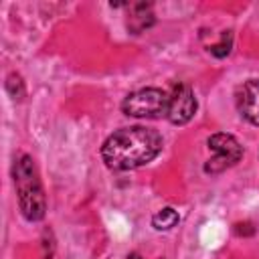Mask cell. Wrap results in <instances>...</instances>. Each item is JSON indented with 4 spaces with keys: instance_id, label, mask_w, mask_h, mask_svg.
Listing matches in <instances>:
<instances>
[{
    "instance_id": "cell-4",
    "label": "cell",
    "mask_w": 259,
    "mask_h": 259,
    "mask_svg": "<svg viewBox=\"0 0 259 259\" xmlns=\"http://www.w3.org/2000/svg\"><path fill=\"white\" fill-rule=\"evenodd\" d=\"M206 146L214 154L204 164V172H208V174H219V172L235 166L243 158V146L231 134H212L206 140Z\"/></svg>"
},
{
    "instance_id": "cell-5",
    "label": "cell",
    "mask_w": 259,
    "mask_h": 259,
    "mask_svg": "<svg viewBox=\"0 0 259 259\" xmlns=\"http://www.w3.org/2000/svg\"><path fill=\"white\" fill-rule=\"evenodd\" d=\"M194 113H196V97H194L192 89L184 83L174 85L170 99H168V113H166L170 123L182 125V123L190 121Z\"/></svg>"
},
{
    "instance_id": "cell-8",
    "label": "cell",
    "mask_w": 259,
    "mask_h": 259,
    "mask_svg": "<svg viewBox=\"0 0 259 259\" xmlns=\"http://www.w3.org/2000/svg\"><path fill=\"white\" fill-rule=\"evenodd\" d=\"M180 221L178 212L172 208V206H164L160 208L154 217H152V227L158 229V231H170L172 227H176Z\"/></svg>"
},
{
    "instance_id": "cell-12",
    "label": "cell",
    "mask_w": 259,
    "mask_h": 259,
    "mask_svg": "<svg viewBox=\"0 0 259 259\" xmlns=\"http://www.w3.org/2000/svg\"><path fill=\"white\" fill-rule=\"evenodd\" d=\"M127 259H142V257H140L138 253H130V255H127Z\"/></svg>"
},
{
    "instance_id": "cell-11",
    "label": "cell",
    "mask_w": 259,
    "mask_h": 259,
    "mask_svg": "<svg viewBox=\"0 0 259 259\" xmlns=\"http://www.w3.org/2000/svg\"><path fill=\"white\" fill-rule=\"evenodd\" d=\"M235 231H237V235H253V227H251V223H239L237 227H235Z\"/></svg>"
},
{
    "instance_id": "cell-2",
    "label": "cell",
    "mask_w": 259,
    "mask_h": 259,
    "mask_svg": "<svg viewBox=\"0 0 259 259\" xmlns=\"http://www.w3.org/2000/svg\"><path fill=\"white\" fill-rule=\"evenodd\" d=\"M12 174H14V186H16V196H18V206L22 217L30 223L45 219L47 198H45V190H42L34 160L26 154L20 156L14 162Z\"/></svg>"
},
{
    "instance_id": "cell-7",
    "label": "cell",
    "mask_w": 259,
    "mask_h": 259,
    "mask_svg": "<svg viewBox=\"0 0 259 259\" xmlns=\"http://www.w3.org/2000/svg\"><path fill=\"white\" fill-rule=\"evenodd\" d=\"M154 10L150 2H136L130 6L127 12V30L132 34H140L146 28H150L154 24Z\"/></svg>"
},
{
    "instance_id": "cell-6",
    "label": "cell",
    "mask_w": 259,
    "mask_h": 259,
    "mask_svg": "<svg viewBox=\"0 0 259 259\" xmlns=\"http://www.w3.org/2000/svg\"><path fill=\"white\" fill-rule=\"evenodd\" d=\"M237 107L247 121L259 125V79H251L241 85L237 93Z\"/></svg>"
},
{
    "instance_id": "cell-10",
    "label": "cell",
    "mask_w": 259,
    "mask_h": 259,
    "mask_svg": "<svg viewBox=\"0 0 259 259\" xmlns=\"http://www.w3.org/2000/svg\"><path fill=\"white\" fill-rule=\"evenodd\" d=\"M208 51H210L212 57H219V59H221V57H227V55L231 53V34L225 32V34H223V40L217 42V45H212Z\"/></svg>"
},
{
    "instance_id": "cell-9",
    "label": "cell",
    "mask_w": 259,
    "mask_h": 259,
    "mask_svg": "<svg viewBox=\"0 0 259 259\" xmlns=\"http://www.w3.org/2000/svg\"><path fill=\"white\" fill-rule=\"evenodd\" d=\"M6 91L8 95L14 99V101H22L24 95H26V87H24V81L18 73H10L6 77Z\"/></svg>"
},
{
    "instance_id": "cell-3",
    "label": "cell",
    "mask_w": 259,
    "mask_h": 259,
    "mask_svg": "<svg viewBox=\"0 0 259 259\" xmlns=\"http://www.w3.org/2000/svg\"><path fill=\"white\" fill-rule=\"evenodd\" d=\"M170 95L158 87H146L130 93L121 101V111L130 117H160L168 113Z\"/></svg>"
},
{
    "instance_id": "cell-1",
    "label": "cell",
    "mask_w": 259,
    "mask_h": 259,
    "mask_svg": "<svg viewBox=\"0 0 259 259\" xmlns=\"http://www.w3.org/2000/svg\"><path fill=\"white\" fill-rule=\"evenodd\" d=\"M162 150V136L144 125L113 132L101 146V158L111 170H134L152 162Z\"/></svg>"
}]
</instances>
